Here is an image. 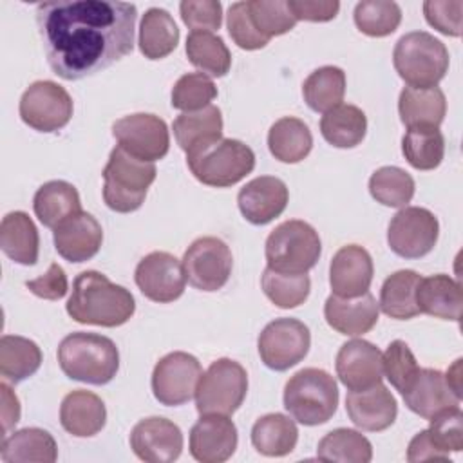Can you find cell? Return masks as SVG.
Here are the masks:
<instances>
[{
  "label": "cell",
  "instance_id": "6da1fadb",
  "mask_svg": "<svg viewBox=\"0 0 463 463\" xmlns=\"http://www.w3.org/2000/svg\"><path fill=\"white\" fill-rule=\"evenodd\" d=\"M137 9L116 0H52L36 7L47 63L76 81L119 61L134 49Z\"/></svg>",
  "mask_w": 463,
  "mask_h": 463
},
{
  "label": "cell",
  "instance_id": "7a4b0ae2",
  "mask_svg": "<svg viewBox=\"0 0 463 463\" xmlns=\"http://www.w3.org/2000/svg\"><path fill=\"white\" fill-rule=\"evenodd\" d=\"M136 311L132 293L110 282L103 273L87 269L72 282L67 313L78 324L118 327L127 324Z\"/></svg>",
  "mask_w": 463,
  "mask_h": 463
},
{
  "label": "cell",
  "instance_id": "3957f363",
  "mask_svg": "<svg viewBox=\"0 0 463 463\" xmlns=\"http://www.w3.org/2000/svg\"><path fill=\"white\" fill-rule=\"evenodd\" d=\"M58 364L71 380L105 385L118 374L119 351L109 336L76 331L60 342Z\"/></svg>",
  "mask_w": 463,
  "mask_h": 463
},
{
  "label": "cell",
  "instance_id": "277c9868",
  "mask_svg": "<svg viewBox=\"0 0 463 463\" xmlns=\"http://www.w3.org/2000/svg\"><path fill=\"white\" fill-rule=\"evenodd\" d=\"M186 165L199 183L228 188L255 168V154L239 139L221 137L186 152Z\"/></svg>",
  "mask_w": 463,
  "mask_h": 463
},
{
  "label": "cell",
  "instance_id": "5b68a950",
  "mask_svg": "<svg viewBox=\"0 0 463 463\" xmlns=\"http://www.w3.org/2000/svg\"><path fill=\"white\" fill-rule=\"evenodd\" d=\"M284 407L295 421L307 427L329 421L338 407L335 378L324 369H300L284 385Z\"/></svg>",
  "mask_w": 463,
  "mask_h": 463
},
{
  "label": "cell",
  "instance_id": "8992f818",
  "mask_svg": "<svg viewBox=\"0 0 463 463\" xmlns=\"http://www.w3.org/2000/svg\"><path fill=\"white\" fill-rule=\"evenodd\" d=\"M157 170L150 161H141L121 146L112 148L103 168V201L118 213H130L141 208Z\"/></svg>",
  "mask_w": 463,
  "mask_h": 463
},
{
  "label": "cell",
  "instance_id": "52a82bcc",
  "mask_svg": "<svg viewBox=\"0 0 463 463\" xmlns=\"http://www.w3.org/2000/svg\"><path fill=\"white\" fill-rule=\"evenodd\" d=\"M392 63L409 87H438L449 71V51L430 33L411 31L396 42Z\"/></svg>",
  "mask_w": 463,
  "mask_h": 463
},
{
  "label": "cell",
  "instance_id": "ba28073f",
  "mask_svg": "<svg viewBox=\"0 0 463 463\" xmlns=\"http://www.w3.org/2000/svg\"><path fill=\"white\" fill-rule=\"evenodd\" d=\"M318 232L300 219L284 221L266 239L268 268L280 273H307L320 259Z\"/></svg>",
  "mask_w": 463,
  "mask_h": 463
},
{
  "label": "cell",
  "instance_id": "9c48e42d",
  "mask_svg": "<svg viewBox=\"0 0 463 463\" xmlns=\"http://www.w3.org/2000/svg\"><path fill=\"white\" fill-rule=\"evenodd\" d=\"M248 392L246 369L232 360L219 358L199 378L195 389V407L203 414H233L244 402Z\"/></svg>",
  "mask_w": 463,
  "mask_h": 463
},
{
  "label": "cell",
  "instance_id": "30bf717a",
  "mask_svg": "<svg viewBox=\"0 0 463 463\" xmlns=\"http://www.w3.org/2000/svg\"><path fill=\"white\" fill-rule=\"evenodd\" d=\"M72 98L58 83L38 80L20 98L18 112L25 125L38 132H56L72 118Z\"/></svg>",
  "mask_w": 463,
  "mask_h": 463
},
{
  "label": "cell",
  "instance_id": "8fae6325",
  "mask_svg": "<svg viewBox=\"0 0 463 463\" xmlns=\"http://www.w3.org/2000/svg\"><path fill=\"white\" fill-rule=\"evenodd\" d=\"M311 345L307 326L297 318L271 320L257 340L260 360L273 371H288L304 360Z\"/></svg>",
  "mask_w": 463,
  "mask_h": 463
},
{
  "label": "cell",
  "instance_id": "7c38bea8",
  "mask_svg": "<svg viewBox=\"0 0 463 463\" xmlns=\"http://www.w3.org/2000/svg\"><path fill=\"white\" fill-rule=\"evenodd\" d=\"M233 268V257L224 241L219 237L195 239L183 255V269L190 286L199 291L221 289Z\"/></svg>",
  "mask_w": 463,
  "mask_h": 463
},
{
  "label": "cell",
  "instance_id": "4fadbf2b",
  "mask_svg": "<svg viewBox=\"0 0 463 463\" xmlns=\"http://www.w3.org/2000/svg\"><path fill=\"white\" fill-rule=\"evenodd\" d=\"M438 235L439 222L430 210L405 206L389 222L387 244L398 257L420 259L432 251Z\"/></svg>",
  "mask_w": 463,
  "mask_h": 463
},
{
  "label": "cell",
  "instance_id": "5bb4252c",
  "mask_svg": "<svg viewBox=\"0 0 463 463\" xmlns=\"http://www.w3.org/2000/svg\"><path fill=\"white\" fill-rule=\"evenodd\" d=\"M203 367L194 354L174 351L165 354L152 371L154 398L166 407H177L195 396Z\"/></svg>",
  "mask_w": 463,
  "mask_h": 463
},
{
  "label": "cell",
  "instance_id": "9a60e30c",
  "mask_svg": "<svg viewBox=\"0 0 463 463\" xmlns=\"http://www.w3.org/2000/svg\"><path fill=\"white\" fill-rule=\"evenodd\" d=\"M112 136L118 146L141 161L154 163L163 159L170 148L168 127L156 114L137 112L125 116L114 121Z\"/></svg>",
  "mask_w": 463,
  "mask_h": 463
},
{
  "label": "cell",
  "instance_id": "2e32d148",
  "mask_svg": "<svg viewBox=\"0 0 463 463\" xmlns=\"http://www.w3.org/2000/svg\"><path fill=\"white\" fill-rule=\"evenodd\" d=\"M134 280L148 300L159 304L177 300L186 286L183 262L168 251H152L145 255L136 266Z\"/></svg>",
  "mask_w": 463,
  "mask_h": 463
},
{
  "label": "cell",
  "instance_id": "e0dca14e",
  "mask_svg": "<svg viewBox=\"0 0 463 463\" xmlns=\"http://www.w3.org/2000/svg\"><path fill=\"white\" fill-rule=\"evenodd\" d=\"M132 452L146 463H170L181 456V429L161 416H150L137 421L130 430Z\"/></svg>",
  "mask_w": 463,
  "mask_h": 463
},
{
  "label": "cell",
  "instance_id": "ac0fdd59",
  "mask_svg": "<svg viewBox=\"0 0 463 463\" xmlns=\"http://www.w3.org/2000/svg\"><path fill=\"white\" fill-rule=\"evenodd\" d=\"M336 376L349 391H364L382 382V351L362 338L342 344L335 360Z\"/></svg>",
  "mask_w": 463,
  "mask_h": 463
},
{
  "label": "cell",
  "instance_id": "d6986e66",
  "mask_svg": "<svg viewBox=\"0 0 463 463\" xmlns=\"http://www.w3.org/2000/svg\"><path fill=\"white\" fill-rule=\"evenodd\" d=\"M374 266L369 251L358 244L342 246L329 264V286L340 298H354L369 291Z\"/></svg>",
  "mask_w": 463,
  "mask_h": 463
},
{
  "label": "cell",
  "instance_id": "ffe728a7",
  "mask_svg": "<svg viewBox=\"0 0 463 463\" xmlns=\"http://www.w3.org/2000/svg\"><path fill=\"white\" fill-rule=\"evenodd\" d=\"M237 427L222 414H203L190 430V454L201 463H222L237 449Z\"/></svg>",
  "mask_w": 463,
  "mask_h": 463
},
{
  "label": "cell",
  "instance_id": "44dd1931",
  "mask_svg": "<svg viewBox=\"0 0 463 463\" xmlns=\"http://www.w3.org/2000/svg\"><path fill=\"white\" fill-rule=\"evenodd\" d=\"M289 192L282 179L273 175H260L246 183L237 194V204L242 217L262 226L277 219L288 206Z\"/></svg>",
  "mask_w": 463,
  "mask_h": 463
},
{
  "label": "cell",
  "instance_id": "7402d4cb",
  "mask_svg": "<svg viewBox=\"0 0 463 463\" xmlns=\"http://www.w3.org/2000/svg\"><path fill=\"white\" fill-rule=\"evenodd\" d=\"M345 411L358 429L380 432L394 423L398 403L391 391L380 382L364 391H349L345 396Z\"/></svg>",
  "mask_w": 463,
  "mask_h": 463
},
{
  "label": "cell",
  "instance_id": "603a6c76",
  "mask_svg": "<svg viewBox=\"0 0 463 463\" xmlns=\"http://www.w3.org/2000/svg\"><path fill=\"white\" fill-rule=\"evenodd\" d=\"M409 411L430 420L443 409L458 407L461 398L450 389L445 374L438 369H418L412 382L400 392Z\"/></svg>",
  "mask_w": 463,
  "mask_h": 463
},
{
  "label": "cell",
  "instance_id": "cb8c5ba5",
  "mask_svg": "<svg viewBox=\"0 0 463 463\" xmlns=\"http://www.w3.org/2000/svg\"><path fill=\"white\" fill-rule=\"evenodd\" d=\"M103 242L101 224L94 215L78 212L58 228H54V248L69 262H85L92 259Z\"/></svg>",
  "mask_w": 463,
  "mask_h": 463
},
{
  "label": "cell",
  "instance_id": "d4e9b609",
  "mask_svg": "<svg viewBox=\"0 0 463 463\" xmlns=\"http://www.w3.org/2000/svg\"><path fill=\"white\" fill-rule=\"evenodd\" d=\"M380 307L376 298L367 291L354 298L327 297L324 304V317L329 327L345 336H360L369 333L378 322Z\"/></svg>",
  "mask_w": 463,
  "mask_h": 463
},
{
  "label": "cell",
  "instance_id": "484cf974",
  "mask_svg": "<svg viewBox=\"0 0 463 463\" xmlns=\"http://www.w3.org/2000/svg\"><path fill=\"white\" fill-rule=\"evenodd\" d=\"M107 421V409L103 400L83 389L69 392L60 405L61 427L76 438L96 436Z\"/></svg>",
  "mask_w": 463,
  "mask_h": 463
},
{
  "label": "cell",
  "instance_id": "4316f807",
  "mask_svg": "<svg viewBox=\"0 0 463 463\" xmlns=\"http://www.w3.org/2000/svg\"><path fill=\"white\" fill-rule=\"evenodd\" d=\"M416 304L420 313L459 322L463 306L461 284L445 273L421 277L416 289Z\"/></svg>",
  "mask_w": 463,
  "mask_h": 463
},
{
  "label": "cell",
  "instance_id": "83f0119b",
  "mask_svg": "<svg viewBox=\"0 0 463 463\" xmlns=\"http://www.w3.org/2000/svg\"><path fill=\"white\" fill-rule=\"evenodd\" d=\"M0 458L4 463H54L58 459V447L47 430L25 427L4 436Z\"/></svg>",
  "mask_w": 463,
  "mask_h": 463
},
{
  "label": "cell",
  "instance_id": "f1b7e54d",
  "mask_svg": "<svg viewBox=\"0 0 463 463\" xmlns=\"http://www.w3.org/2000/svg\"><path fill=\"white\" fill-rule=\"evenodd\" d=\"M398 112L407 128L439 127L447 112V99L439 87H405L398 98Z\"/></svg>",
  "mask_w": 463,
  "mask_h": 463
},
{
  "label": "cell",
  "instance_id": "f546056e",
  "mask_svg": "<svg viewBox=\"0 0 463 463\" xmlns=\"http://www.w3.org/2000/svg\"><path fill=\"white\" fill-rule=\"evenodd\" d=\"M0 248L16 264H36L40 235L33 219L25 212H11L2 219Z\"/></svg>",
  "mask_w": 463,
  "mask_h": 463
},
{
  "label": "cell",
  "instance_id": "4dcf8cb0",
  "mask_svg": "<svg viewBox=\"0 0 463 463\" xmlns=\"http://www.w3.org/2000/svg\"><path fill=\"white\" fill-rule=\"evenodd\" d=\"M33 210L38 221L47 228H58L63 221L81 212L78 190L67 181L43 183L33 199Z\"/></svg>",
  "mask_w": 463,
  "mask_h": 463
},
{
  "label": "cell",
  "instance_id": "1f68e13d",
  "mask_svg": "<svg viewBox=\"0 0 463 463\" xmlns=\"http://www.w3.org/2000/svg\"><path fill=\"white\" fill-rule=\"evenodd\" d=\"M298 429L286 414L271 412L260 416L251 427V445L268 458H282L297 447Z\"/></svg>",
  "mask_w": 463,
  "mask_h": 463
},
{
  "label": "cell",
  "instance_id": "d6a6232c",
  "mask_svg": "<svg viewBox=\"0 0 463 463\" xmlns=\"http://www.w3.org/2000/svg\"><path fill=\"white\" fill-rule=\"evenodd\" d=\"M268 148L280 163H300L313 148L311 130L298 118H280L269 127Z\"/></svg>",
  "mask_w": 463,
  "mask_h": 463
},
{
  "label": "cell",
  "instance_id": "836d02e7",
  "mask_svg": "<svg viewBox=\"0 0 463 463\" xmlns=\"http://www.w3.org/2000/svg\"><path fill=\"white\" fill-rule=\"evenodd\" d=\"M174 136L181 150L190 152L222 137V114L215 105L195 112H183L174 119Z\"/></svg>",
  "mask_w": 463,
  "mask_h": 463
},
{
  "label": "cell",
  "instance_id": "e575fe53",
  "mask_svg": "<svg viewBox=\"0 0 463 463\" xmlns=\"http://www.w3.org/2000/svg\"><path fill=\"white\" fill-rule=\"evenodd\" d=\"M367 132L365 112L356 105L340 103L327 110L320 119L322 137L336 148H354Z\"/></svg>",
  "mask_w": 463,
  "mask_h": 463
},
{
  "label": "cell",
  "instance_id": "d590c367",
  "mask_svg": "<svg viewBox=\"0 0 463 463\" xmlns=\"http://www.w3.org/2000/svg\"><path fill=\"white\" fill-rule=\"evenodd\" d=\"M139 51L148 60H161L174 52L179 43V29L172 14L159 7H150L139 24Z\"/></svg>",
  "mask_w": 463,
  "mask_h": 463
},
{
  "label": "cell",
  "instance_id": "8d00e7d4",
  "mask_svg": "<svg viewBox=\"0 0 463 463\" xmlns=\"http://www.w3.org/2000/svg\"><path fill=\"white\" fill-rule=\"evenodd\" d=\"M421 277L412 269H400L389 275L380 289L378 307L391 318L409 320L420 315L416 289Z\"/></svg>",
  "mask_w": 463,
  "mask_h": 463
},
{
  "label": "cell",
  "instance_id": "74e56055",
  "mask_svg": "<svg viewBox=\"0 0 463 463\" xmlns=\"http://www.w3.org/2000/svg\"><path fill=\"white\" fill-rule=\"evenodd\" d=\"M42 360L36 342L18 335H4L0 338V374L5 382L20 383L27 380L40 369Z\"/></svg>",
  "mask_w": 463,
  "mask_h": 463
},
{
  "label": "cell",
  "instance_id": "f35d334b",
  "mask_svg": "<svg viewBox=\"0 0 463 463\" xmlns=\"http://www.w3.org/2000/svg\"><path fill=\"white\" fill-rule=\"evenodd\" d=\"M186 56L203 74L222 78L232 67V54L224 40L208 31H192L184 45Z\"/></svg>",
  "mask_w": 463,
  "mask_h": 463
},
{
  "label": "cell",
  "instance_id": "ab89813d",
  "mask_svg": "<svg viewBox=\"0 0 463 463\" xmlns=\"http://www.w3.org/2000/svg\"><path fill=\"white\" fill-rule=\"evenodd\" d=\"M345 94V72L335 65L315 69L302 83L306 105L315 112H327L338 107Z\"/></svg>",
  "mask_w": 463,
  "mask_h": 463
},
{
  "label": "cell",
  "instance_id": "60d3db41",
  "mask_svg": "<svg viewBox=\"0 0 463 463\" xmlns=\"http://www.w3.org/2000/svg\"><path fill=\"white\" fill-rule=\"evenodd\" d=\"M402 152L416 170H434L445 156V137L439 127H412L402 137Z\"/></svg>",
  "mask_w": 463,
  "mask_h": 463
},
{
  "label": "cell",
  "instance_id": "b9f144b4",
  "mask_svg": "<svg viewBox=\"0 0 463 463\" xmlns=\"http://www.w3.org/2000/svg\"><path fill=\"white\" fill-rule=\"evenodd\" d=\"M317 458L322 461L369 463L373 459V445L362 432L340 427L318 441Z\"/></svg>",
  "mask_w": 463,
  "mask_h": 463
},
{
  "label": "cell",
  "instance_id": "7bdbcfd3",
  "mask_svg": "<svg viewBox=\"0 0 463 463\" xmlns=\"http://www.w3.org/2000/svg\"><path fill=\"white\" fill-rule=\"evenodd\" d=\"M414 179L403 168L382 166L369 179L373 199L389 208H405L414 195Z\"/></svg>",
  "mask_w": 463,
  "mask_h": 463
},
{
  "label": "cell",
  "instance_id": "ee69618b",
  "mask_svg": "<svg viewBox=\"0 0 463 463\" xmlns=\"http://www.w3.org/2000/svg\"><path fill=\"white\" fill-rule=\"evenodd\" d=\"M264 295L282 309H291L306 302L311 289L307 273H280L266 268L260 277Z\"/></svg>",
  "mask_w": 463,
  "mask_h": 463
},
{
  "label": "cell",
  "instance_id": "f6af8a7d",
  "mask_svg": "<svg viewBox=\"0 0 463 463\" xmlns=\"http://www.w3.org/2000/svg\"><path fill=\"white\" fill-rule=\"evenodd\" d=\"M353 18L360 33L373 38H383L398 29L402 9L391 0H364L356 4Z\"/></svg>",
  "mask_w": 463,
  "mask_h": 463
},
{
  "label": "cell",
  "instance_id": "bcb514c9",
  "mask_svg": "<svg viewBox=\"0 0 463 463\" xmlns=\"http://www.w3.org/2000/svg\"><path fill=\"white\" fill-rule=\"evenodd\" d=\"M217 98V87L203 72H186L172 87L170 103L174 109L183 112L201 110Z\"/></svg>",
  "mask_w": 463,
  "mask_h": 463
},
{
  "label": "cell",
  "instance_id": "7dc6e473",
  "mask_svg": "<svg viewBox=\"0 0 463 463\" xmlns=\"http://www.w3.org/2000/svg\"><path fill=\"white\" fill-rule=\"evenodd\" d=\"M246 4L255 29L268 40L289 33L297 24L286 0H248Z\"/></svg>",
  "mask_w": 463,
  "mask_h": 463
},
{
  "label": "cell",
  "instance_id": "c3c4849f",
  "mask_svg": "<svg viewBox=\"0 0 463 463\" xmlns=\"http://www.w3.org/2000/svg\"><path fill=\"white\" fill-rule=\"evenodd\" d=\"M383 374L396 391H403L416 376L420 365L403 340H392L382 354Z\"/></svg>",
  "mask_w": 463,
  "mask_h": 463
},
{
  "label": "cell",
  "instance_id": "681fc988",
  "mask_svg": "<svg viewBox=\"0 0 463 463\" xmlns=\"http://www.w3.org/2000/svg\"><path fill=\"white\" fill-rule=\"evenodd\" d=\"M429 421L427 432L438 449L447 454L463 449V412L459 405L439 411Z\"/></svg>",
  "mask_w": 463,
  "mask_h": 463
},
{
  "label": "cell",
  "instance_id": "f907efd6",
  "mask_svg": "<svg viewBox=\"0 0 463 463\" xmlns=\"http://www.w3.org/2000/svg\"><path fill=\"white\" fill-rule=\"evenodd\" d=\"M226 27L232 36V40L246 51H257L268 45V38L262 36L248 13V4L246 2H235L230 5L228 14H226Z\"/></svg>",
  "mask_w": 463,
  "mask_h": 463
},
{
  "label": "cell",
  "instance_id": "816d5d0a",
  "mask_svg": "<svg viewBox=\"0 0 463 463\" xmlns=\"http://www.w3.org/2000/svg\"><path fill=\"white\" fill-rule=\"evenodd\" d=\"M423 14L430 27L445 36H461V0H427L423 2Z\"/></svg>",
  "mask_w": 463,
  "mask_h": 463
},
{
  "label": "cell",
  "instance_id": "f5cc1de1",
  "mask_svg": "<svg viewBox=\"0 0 463 463\" xmlns=\"http://www.w3.org/2000/svg\"><path fill=\"white\" fill-rule=\"evenodd\" d=\"M181 18L192 31H217L222 24V5L217 0H184L179 4Z\"/></svg>",
  "mask_w": 463,
  "mask_h": 463
},
{
  "label": "cell",
  "instance_id": "db71d44e",
  "mask_svg": "<svg viewBox=\"0 0 463 463\" xmlns=\"http://www.w3.org/2000/svg\"><path fill=\"white\" fill-rule=\"evenodd\" d=\"M25 288L40 298L60 300L69 291V280H67V275H65L63 268L60 264L52 262L43 275H40L33 280H27Z\"/></svg>",
  "mask_w": 463,
  "mask_h": 463
},
{
  "label": "cell",
  "instance_id": "11a10c76",
  "mask_svg": "<svg viewBox=\"0 0 463 463\" xmlns=\"http://www.w3.org/2000/svg\"><path fill=\"white\" fill-rule=\"evenodd\" d=\"M288 7L297 22H329L340 11L336 0H288Z\"/></svg>",
  "mask_w": 463,
  "mask_h": 463
},
{
  "label": "cell",
  "instance_id": "9f6ffc18",
  "mask_svg": "<svg viewBox=\"0 0 463 463\" xmlns=\"http://www.w3.org/2000/svg\"><path fill=\"white\" fill-rule=\"evenodd\" d=\"M450 461L449 454L443 452L441 449H438L434 445V441L430 439L427 429L420 430L407 447V461L411 463H418V461Z\"/></svg>",
  "mask_w": 463,
  "mask_h": 463
},
{
  "label": "cell",
  "instance_id": "6f0895ef",
  "mask_svg": "<svg viewBox=\"0 0 463 463\" xmlns=\"http://www.w3.org/2000/svg\"><path fill=\"white\" fill-rule=\"evenodd\" d=\"M0 418H2V436H7V432L20 421V402L14 391L2 382L0 383Z\"/></svg>",
  "mask_w": 463,
  "mask_h": 463
},
{
  "label": "cell",
  "instance_id": "680465c9",
  "mask_svg": "<svg viewBox=\"0 0 463 463\" xmlns=\"http://www.w3.org/2000/svg\"><path fill=\"white\" fill-rule=\"evenodd\" d=\"M447 383L450 385V389L461 398V358H458L447 371L445 374Z\"/></svg>",
  "mask_w": 463,
  "mask_h": 463
}]
</instances>
